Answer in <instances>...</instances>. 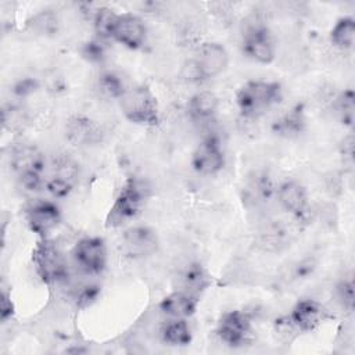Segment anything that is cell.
<instances>
[{
  "mask_svg": "<svg viewBox=\"0 0 355 355\" xmlns=\"http://www.w3.org/2000/svg\"><path fill=\"white\" fill-rule=\"evenodd\" d=\"M283 98L282 85L276 80L252 79L240 86L236 105L245 118H258Z\"/></svg>",
  "mask_w": 355,
  "mask_h": 355,
  "instance_id": "cell-1",
  "label": "cell"
},
{
  "mask_svg": "<svg viewBox=\"0 0 355 355\" xmlns=\"http://www.w3.org/2000/svg\"><path fill=\"white\" fill-rule=\"evenodd\" d=\"M123 116L140 126H155L159 122L158 100L147 85L129 86L118 100Z\"/></svg>",
  "mask_w": 355,
  "mask_h": 355,
  "instance_id": "cell-2",
  "label": "cell"
},
{
  "mask_svg": "<svg viewBox=\"0 0 355 355\" xmlns=\"http://www.w3.org/2000/svg\"><path fill=\"white\" fill-rule=\"evenodd\" d=\"M148 189L136 178L125 180L105 218L107 227H121L132 222L143 209Z\"/></svg>",
  "mask_w": 355,
  "mask_h": 355,
  "instance_id": "cell-3",
  "label": "cell"
},
{
  "mask_svg": "<svg viewBox=\"0 0 355 355\" xmlns=\"http://www.w3.org/2000/svg\"><path fill=\"white\" fill-rule=\"evenodd\" d=\"M10 165L15 172L21 186L29 191H37L46 184L43 173L46 169L44 155L31 144L15 147L10 155Z\"/></svg>",
  "mask_w": 355,
  "mask_h": 355,
  "instance_id": "cell-4",
  "label": "cell"
},
{
  "mask_svg": "<svg viewBox=\"0 0 355 355\" xmlns=\"http://www.w3.org/2000/svg\"><path fill=\"white\" fill-rule=\"evenodd\" d=\"M32 262L39 279L46 284H57L68 276L62 252L49 239H42L32 251Z\"/></svg>",
  "mask_w": 355,
  "mask_h": 355,
  "instance_id": "cell-5",
  "label": "cell"
},
{
  "mask_svg": "<svg viewBox=\"0 0 355 355\" xmlns=\"http://www.w3.org/2000/svg\"><path fill=\"white\" fill-rule=\"evenodd\" d=\"M72 259L76 266L86 275H100L108 263L107 244L101 237H82L72 248Z\"/></svg>",
  "mask_w": 355,
  "mask_h": 355,
  "instance_id": "cell-6",
  "label": "cell"
},
{
  "mask_svg": "<svg viewBox=\"0 0 355 355\" xmlns=\"http://www.w3.org/2000/svg\"><path fill=\"white\" fill-rule=\"evenodd\" d=\"M215 331L225 345L239 348L252 340V322L243 311H226L219 316Z\"/></svg>",
  "mask_w": 355,
  "mask_h": 355,
  "instance_id": "cell-7",
  "label": "cell"
},
{
  "mask_svg": "<svg viewBox=\"0 0 355 355\" xmlns=\"http://www.w3.org/2000/svg\"><path fill=\"white\" fill-rule=\"evenodd\" d=\"M243 53L258 64H270L276 57V44L270 31L262 24L250 25L243 33Z\"/></svg>",
  "mask_w": 355,
  "mask_h": 355,
  "instance_id": "cell-8",
  "label": "cell"
},
{
  "mask_svg": "<svg viewBox=\"0 0 355 355\" xmlns=\"http://www.w3.org/2000/svg\"><path fill=\"white\" fill-rule=\"evenodd\" d=\"M25 220L31 232L47 239L61 222V209L53 201L35 200L25 208Z\"/></svg>",
  "mask_w": 355,
  "mask_h": 355,
  "instance_id": "cell-9",
  "label": "cell"
},
{
  "mask_svg": "<svg viewBox=\"0 0 355 355\" xmlns=\"http://www.w3.org/2000/svg\"><path fill=\"white\" fill-rule=\"evenodd\" d=\"M123 251L132 258H148L159 248V239L154 229L146 225H136L122 234Z\"/></svg>",
  "mask_w": 355,
  "mask_h": 355,
  "instance_id": "cell-10",
  "label": "cell"
},
{
  "mask_svg": "<svg viewBox=\"0 0 355 355\" xmlns=\"http://www.w3.org/2000/svg\"><path fill=\"white\" fill-rule=\"evenodd\" d=\"M197 62L202 79H212L223 73L229 67V53L223 44L218 42H204L193 57Z\"/></svg>",
  "mask_w": 355,
  "mask_h": 355,
  "instance_id": "cell-11",
  "label": "cell"
},
{
  "mask_svg": "<svg viewBox=\"0 0 355 355\" xmlns=\"http://www.w3.org/2000/svg\"><path fill=\"white\" fill-rule=\"evenodd\" d=\"M287 316L298 333H308L322 326L330 315L319 301L312 298H302L295 302Z\"/></svg>",
  "mask_w": 355,
  "mask_h": 355,
  "instance_id": "cell-12",
  "label": "cell"
},
{
  "mask_svg": "<svg viewBox=\"0 0 355 355\" xmlns=\"http://www.w3.org/2000/svg\"><path fill=\"white\" fill-rule=\"evenodd\" d=\"M193 169L204 176L220 172L225 166V154L215 137L204 139L191 154Z\"/></svg>",
  "mask_w": 355,
  "mask_h": 355,
  "instance_id": "cell-13",
  "label": "cell"
},
{
  "mask_svg": "<svg viewBox=\"0 0 355 355\" xmlns=\"http://www.w3.org/2000/svg\"><path fill=\"white\" fill-rule=\"evenodd\" d=\"M112 39L126 49L137 50L147 39V28L143 19L135 14H119Z\"/></svg>",
  "mask_w": 355,
  "mask_h": 355,
  "instance_id": "cell-14",
  "label": "cell"
},
{
  "mask_svg": "<svg viewBox=\"0 0 355 355\" xmlns=\"http://www.w3.org/2000/svg\"><path fill=\"white\" fill-rule=\"evenodd\" d=\"M78 178V165L69 158L55 161L50 178L46 180V190L55 198H64L73 190Z\"/></svg>",
  "mask_w": 355,
  "mask_h": 355,
  "instance_id": "cell-15",
  "label": "cell"
},
{
  "mask_svg": "<svg viewBox=\"0 0 355 355\" xmlns=\"http://www.w3.org/2000/svg\"><path fill=\"white\" fill-rule=\"evenodd\" d=\"M277 202L280 207L293 216L301 218L308 208L306 189L297 180L288 179L279 184L276 190Z\"/></svg>",
  "mask_w": 355,
  "mask_h": 355,
  "instance_id": "cell-16",
  "label": "cell"
},
{
  "mask_svg": "<svg viewBox=\"0 0 355 355\" xmlns=\"http://www.w3.org/2000/svg\"><path fill=\"white\" fill-rule=\"evenodd\" d=\"M197 297L183 291V290H175L165 295L159 304L158 309L161 313H164L168 318H176V319H187L193 316L198 306Z\"/></svg>",
  "mask_w": 355,
  "mask_h": 355,
  "instance_id": "cell-17",
  "label": "cell"
},
{
  "mask_svg": "<svg viewBox=\"0 0 355 355\" xmlns=\"http://www.w3.org/2000/svg\"><path fill=\"white\" fill-rule=\"evenodd\" d=\"M211 283V275L200 262H190L178 273L179 290H183L197 298H200Z\"/></svg>",
  "mask_w": 355,
  "mask_h": 355,
  "instance_id": "cell-18",
  "label": "cell"
},
{
  "mask_svg": "<svg viewBox=\"0 0 355 355\" xmlns=\"http://www.w3.org/2000/svg\"><path fill=\"white\" fill-rule=\"evenodd\" d=\"M219 108V98L214 92L201 90L194 93L187 101V112L196 121L211 119Z\"/></svg>",
  "mask_w": 355,
  "mask_h": 355,
  "instance_id": "cell-19",
  "label": "cell"
},
{
  "mask_svg": "<svg viewBox=\"0 0 355 355\" xmlns=\"http://www.w3.org/2000/svg\"><path fill=\"white\" fill-rule=\"evenodd\" d=\"M161 338L172 347H186L191 343L193 334L187 319L169 318L161 329Z\"/></svg>",
  "mask_w": 355,
  "mask_h": 355,
  "instance_id": "cell-20",
  "label": "cell"
},
{
  "mask_svg": "<svg viewBox=\"0 0 355 355\" xmlns=\"http://www.w3.org/2000/svg\"><path fill=\"white\" fill-rule=\"evenodd\" d=\"M67 135L69 141L73 144H89L93 143L98 135L97 126L85 116H73L67 123Z\"/></svg>",
  "mask_w": 355,
  "mask_h": 355,
  "instance_id": "cell-21",
  "label": "cell"
},
{
  "mask_svg": "<svg viewBox=\"0 0 355 355\" xmlns=\"http://www.w3.org/2000/svg\"><path fill=\"white\" fill-rule=\"evenodd\" d=\"M330 42L340 50H351L355 43V19L341 17L330 31Z\"/></svg>",
  "mask_w": 355,
  "mask_h": 355,
  "instance_id": "cell-22",
  "label": "cell"
},
{
  "mask_svg": "<svg viewBox=\"0 0 355 355\" xmlns=\"http://www.w3.org/2000/svg\"><path fill=\"white\" fill-rule=\"evenodd\" d=\"M118 17L119 14H116L110 7H100L96 10L93 15V28L97 35V39H101V40L112 39Z\"/></svg>",
  "mask_w": 355,
  "mask_h": 355,
  "instance_id": "cell-23",
  "label": "cell"
},
{
  "mask_svg": "<svg viewBox=\"0 0 355 355\" xmlns=\"http://www.w3.org/2000/svg\"><path fill=\"white\" fill-rule=\"evenodd\" d=\"M333 110L343 125L352 126L355 116V94L352 89L343 90L333 101Z\"/></svg>",
  "mask_w": 355,
  "mask_h": 355,
  "instance_id": "cell-24",
  "label": "cell"
},
{
  "mask_svg": "<svg viewBox=\"0 0 355 355\" xmlns=\"http://www.w3.org/2000/svg\"><path fill=\"white\" fill-rule=\"evenodd\" d=\"M97 87H98L100 93H101L104 97L119 100V97L125 93V90H126L129 86L125 85L123 79H122L116 72L107 71V72H103V73L98 76Z\"/></svg>",
  "mask_w": 355,
  "mask_h": 355,
  "instance_id": "cell-25",
  "label": "cell"
},
{
  "mask_svg": "<svg viewBox=\"0 0 355 355\" xmlns=\"http://www.w3.org/2000/svg\"><path fill=\"white\" fill-rule=\"evenodd\" d=\"M302 126H304L302 114L298 110H293V111L287 112L286 115H283L279 121H276L275 130L279 135L288 137V136H295V135L301 133Z\"/></svg>",
  "mask_w": 355,
  "mask_h": 355,
  "instance_id": "cell-26",
  "label": "cell"
},
{
  "mask_svg": "<svg viewBox=\"0 0 355 355\" xmlns=\"http://www.w3.org/2000/svg\"><path fill=\"white\" fill-rule=\"evenodd\" d=\"M28 24L32 28V31H35L37 35H50L57 32L58 19H57V15L46 10L36 14Z\"/></svg>",
  "mask_w": 355,
  "mask_h": 355,
  "instance_id": "cell-27",
  "label": "cell"
},
{
  "mask_svg": "<svg viewBox=\"0 0 355 355\" xmlns=\"http://www.w3.org/2000/svg\"><path fill=\"white\" fill-rule=\"evenodd\" d=\"M336 300L343 309L347 312L354 311V283L352 280L343 279L336 286Z\"/></svg>",
  "mask_w": 355,
  "mask_h": 355,
  "instance_id": "cell-28",
  "label": "cell"
},
{
  "mask_svg": "<svg viewBox=\"0 0 355 355\" xmlns=\"http://www.w3.org/2000/svg\"><path fill=\"white\" fill-rule=\"evenodd\" d=\"M82 55L90 62H101L105 58V47L101 39H94L83 44Z\"/></svg>",
  "mask_w": 355,
  "mask_h": 355,
  "instance_id": "cell-29",
  "label": "cell"
},
{
  "mask_svg": "<svg viewBox=\"0 0 355 355\" xmlns=\"http://www.w3.org/2000/svg\"><path fill=\"white\" fill-rule=\"evenodd\" d=\"M180 76H182V79H184L187 82H202L204 80L201 71H200L197 62L194 61V58L184 61V64L182 65V69H180Z\"/></svg>",
  "mask_w": 355,
  "mask_h": 355,
  "instance_id": "cell-30",
  "label": "cell"
},
{
  "mask_svg": "<svg viewBox=\"0 0 355 355\" xmlns=\"http://www.w3.org/2000/svg\"><path fill=\"white\" fill-rule=\"evenodd\" d=\"M14 315V304L11 301V294L3 288L0 295V319L3 323H6L8 319H11Z\"/></svg>",
  "mask_w": 355,
  "mask_h": 355,
  "instance_id": "cell-31",
  "label": "cell"
}]
</instances>
